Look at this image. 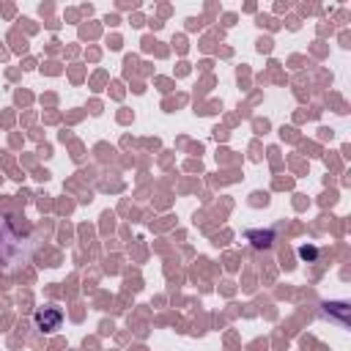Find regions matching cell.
Returning a JSON list of instances; mask_svg holds the SVG:
<instances>
[{
    "instance_id": "obj_1",
    "label": "cell",
    "mask_w": 351,
    "mask_h": 351,
    "mask_svg": "<svg viewBox=\"0 0 351 351\" xmlns=\"http://www.w3.org/2000/svg\"><path fill=\"white\" fill-rule=\"evenodd\" d=\"M30 250H33L30 233H22V228L11 217H5L0 225V263L19 266L30 258Z\"/></svg>"
},
{
    "instance_id": "obj_2",
    "label": "cell",
    "mask_w": 351,
    "mask_h": 351,
    "mask_svg": "<svg viewBox=\"0 0 351 351\" xmlns=\"http://www.w3.org/2000/svg\"><path fill=\"white\" fill-rule=\"evenodd\" d=\"M60 321H63V313L58 307H41L33 315V324H36L38 332H55L60 326Z\"/></svg>"
},
{
    "instance_id": "obj_3",
    "label": "cell",
    "mask_w": 351,
    "mask_h": 351,
    "mask_svg": "<svg viewBox=\"0 0 351 351\" xmlns=\"http://www.w3.org/2000/svg\"><path fill=\"white\" fill-rule=\"evenodd\" d=\"M348 304L346 302H324V315L326 318H335L340 326H348Z\"/></svg>"
},
{
    "instance_id": "obj_4",
    "label": "cell",
    "mask_w": 351,
    "mask_h": 351,
    "mask_svg": "<svg viewBox=\"0 0 351 351\" xmlns=\"http://www.w3.org/2000/svg\"><path fill=\"white\" fill-rule=\"evenodd\" d=\"M247 239L252 241L255 250H269L274 241V230H247Z\"/></svg>"
},
{
    "instance_id": "obj_5",
    "label": "cell",
    "mask_w": 351,
    "mask_h": 351,
    "mask_svg": "<svg viewBox=\"0 0 351 351\" xmlns=\"http://www.w3.org/2000/svg\"><path fill=\"white\" fill-rule=\"evenodd\" d=\"M299 258H302V261H315V258H318V250H315L313 244H302V247H299Z\"/></svg>"
}]
</instances>
